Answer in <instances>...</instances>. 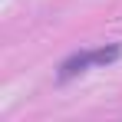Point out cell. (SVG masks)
Wrapping results in <instances>:
<instances>
[{"label":"cell","mask_w":122,"mask_h":122,"mask_svg":"<svg viewBox=\"0 0 122 122\" xmlns=\"http://www.w3.org/2000/svg\"><path fill=\"white\" fill-rule=\"evenodd\" d=\"M119 56H122V50L116 43H112V46H96V50H79V53H73L69 60H63L56 79L69 82V79H76V76H82V73H89V69H99V66L116 63Z\"/></svg>","instance_id":"6da1fadb"}]
</instances>
